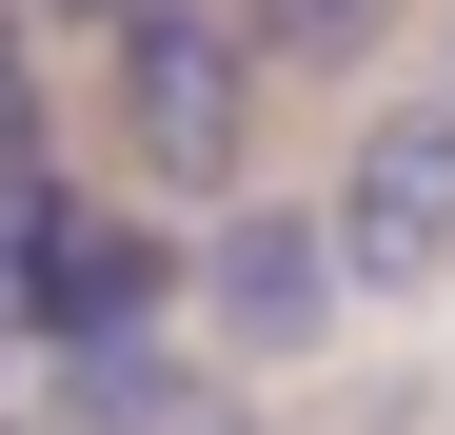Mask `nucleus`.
Returning <instances> with one entry per match:
<instances>
[{
  "mask_svg": "<svg viewBox=\"0 0 455 435\" xmlns=\"http://www.w3.org/2000/svg\"><path fill=\"white\" fill-rule=\"evenodd\" d=\"M258 80H277L258 0H139V20H119V159L159 178V198H238Z\"/></svg>",
  "mask_w": 455,
  "mask_h": 435,
  "instance_id": "obj_1",
  "label": "nucleus"
},
{
  "mask_svg": "<svg viewBox=\"0 0 455 435\" xmlns=\"http://www.w3.org/2000/svg\"><path fill=\"white\" fill-rule=\"evenodd\" d=\"M356 317L337 198H198V336L218 356H317Z\"/></svg>",
  "mask_w": 455,
  "mask_h": 435,
  "instance_id": "obj_2",
  "label": "nucleus"
},
{
  "mask_svg": "<svg viewBox=\"0 0 455 435\" xmlns=\"http://www.w3.org/2000/svg\"><path fill=\"white\" fill-rule=\"evenodd\" d=\"M337 257H356V297H435L455 277V80L376 99L337 138Z\"/></svg>",
  "mask_w": 455,
  "mask_h": 435,
  "instance_id": "obj_3",
  "label": "nucleus"
},
{
  "mask_svg": "<svg viewBox=\"0 0 455 435\" xmlns=\"http://www.w3.org/2000/svg\"><path fill=\"white\" fill-rule=\"evenodd\" d=\"M60 435H179V356H159V317H139V336H60Z\"/></svg>",
  "mask_w": 455,
  "mask_h": 435,
  "instance_id": "obj_4",
  "label": "nucleus"
},
{
  "mask_svg": "<svg viewBox=\"0 0 455 435\" xmlns=\"http://www.w3.org/2000/svg\"><path fill=\"white\" fill-rule=\"evenodd\" d=\"M80 218H100V198L60 178V159H0V317H20V336H40V297H60V238H80Z\"/></svg>",
  "mask_w": 455,
  "mask_h": 435,
  "instance_id": "obj_5",
  "label": "nucleus"
},
{
  "mask_svg": "<svg viewBox=\"0 0 455 435\" xmlns=\"http://www.w3.org/2000/svg\"><path fill=\"white\" fill-rule=\"evenodd\" d=\"M258 40H277V80H356L396 40V0H258Z\"/></svg>",
  "mask_w": 455,
  "mask_h": 435,
  "instance_id": "obj_6",
  "label": "nucleus"
},
{
  "mask_svg": "<svg viewBox=\"0 0 455 435\" xmlns=\"http://www.w3.org/2000/svg\"><path fill=\"white\" fill-rule=\"evenodd\" d=\"M40 40H60L40 0H0V159H40Z\"/></svg>",
  "mask_w": 455,
  "mask_h": 435,
  "instance_id": "obj_7",
  "label": "nucleus"
},
{
  "mask_svg": "<svg viewBox=\"0 0 455 435\" xmlns=\"http://www.w3.org/2000/svg\"><path fill=\"white\" fill-rule=\"evenodd\" d=\"M40 20H100V40H119V20H139V0H40Z\"/></svg>",
  "mask_w": 455,
  "mask_h": 435,
  "instance_id": "obj_8",
  "label": "nucleus"
},
{
  "mask_svg": "<svg viewBox=\"0 0 455 435\" xmlns=\"http://www.w3.org/2000/svg\"><path fill=\"white\" fill-rule=\"evenodd\" d=\"M435 80H455V0H435Z\"/></svg>",
  "mask_w": 455,
  "mask_h": 435,
  "instance_id": "obj_9",
  "label": "nucleus"
}]
</instances>
